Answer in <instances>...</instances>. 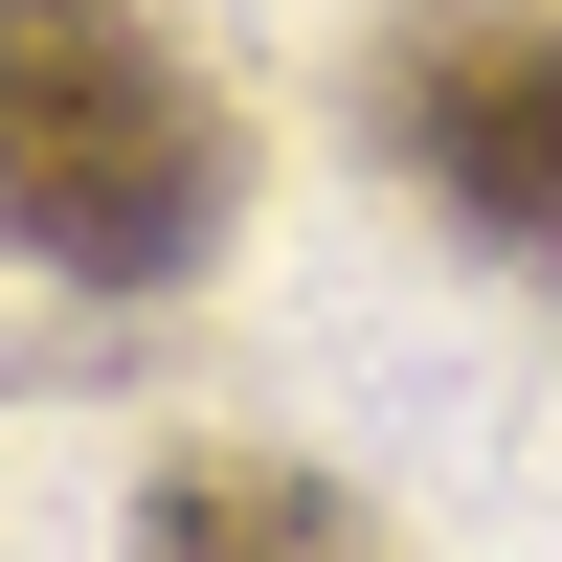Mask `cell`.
<instances>
[{"instance_id": "1", "label": "cell", "mask_w": 562, "mask_h": 562, "mask_svg": "<svg viewBox=\"0 0 562 562\" xmlns=\"http://www.w3.org/2000/svg\"><path fill=\"white\" fill-rule=\"evenodd\" d=\"M248 203V135L135 0H0V225L68 293H180Z\"/></svg>"}, {"instance_id": "2", "label": "cell", "mask_w": 562, "mask_h": 562, "mask_svg": "<svg viewBox=\"0 0 562 562\" xmlns=\"http://www.w3.org/2000/svg\"><path fill=\"white\" fill-rule=\"evenodd\" d=\"M383 135L473 248H562V0H405Z\"/></svg>"}, {"instance_id": "3", "label": "cell", "mask_w": 562, "mask_h": 562, "mask_svg": "<svg viewBox=\"0 0 562 562\" xmlns=\"http://www.w3.org/2000/svg\"><path fill=\"white\" fill-rule=\"evenodd\" d=\"M135 562H383V518L315 495V473H158Z\"/></svg>"}]
</instances>
